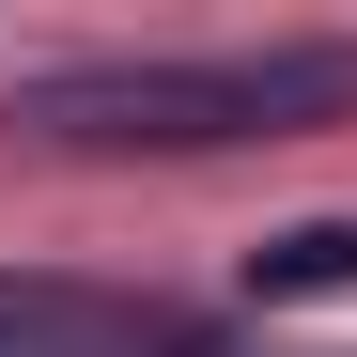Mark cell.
Wrapping results in <instances>:
<instances>
[{
	"label": "cell",
	"mask_w": 357,
	"mask_h": 357,
	"mask_svg": "<svg viewBox=\"0 0 357 357\" xmlns=\"http://www.w3.org/2000/svg\"><path fill=\"white\" fill-rule=\"evenodd\" d=\"M311 295H357V218H295L249 249V311H311Z\"/></svg>",
	"instance_id": "obj_3"
},
{
	"label": "cell",
	"mask_w": 357,
	"mask_h": 357,
	"mask_svg": "<svg viewBox=\"0 0 357 357\" xmlns=\"http://www.w3.org/2000/svg\"><path fill=\"white\" fill-rule=\"evenodd\" d=\"M357 109V31H295V47H125V63H47L16 78L0 125L47 155H233V140H295Z\"/></svg>",
	"instance_id": "obj_1"
},
{
	"label": "cell",
	"mask_w": 357,
	"mask_h": 357,
	"mask_svg": "<svg viewBox=\"0 0 357 357\" xmlns=\"http://www.w3.org/2000/svg\"><path fill=\"white\" fill-rule=\"evenodd\" d=\"M0 357H233L202 311L125 280H78V264H0Z\"/></svg>",
	"instance_id": "obj_2"
}]
</instances>
